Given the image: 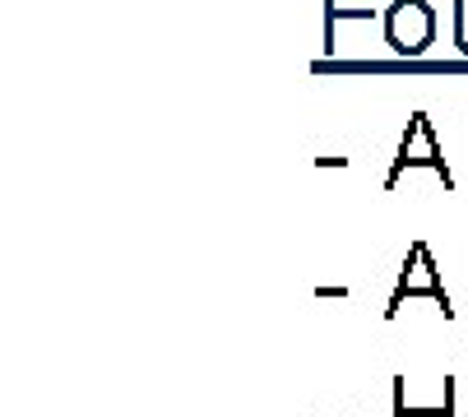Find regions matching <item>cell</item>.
Masks as SVG:
<instances>
[{
  "instance_id": "cell-1",
  "label": "cell",
  "mask_w": 468,
  "mask_h": 417,
  "mask_svg": "<svg viewBox=\"0 0 468 417\" xmlns=\"http://www.w3.org/2000/svg\"><path fill=\"white\" fill-rule=\"evenodd\" d=\"M409 297H431V302H436V311H441L445 320H454V315H459V311H454V302H450V293H445V283H441V273H436V255H431V246H427V241H413V251H409L404 269H399V283H394V293H389L385 320H394V315H399V306H404Z\"/></svg>"
},
{
  "instance_id": "cell-2",
  "label": "cell",
  "mask_w": 468,
  "mask_h": 417,
  "mask_svg": "<svg viewBox=\"0 0 468 417\" xmlns=\"http://www.w3.org/2000/svg\"><path fill=\"white\" fill-rule=\"evenodd\" d=\"M413 167H431V172L441 176V186L454 190V172H450L445 158H441V139H436L427 112H413V116H409V130H404V139H399V154H394V167H389L385 186L394 190V181H404Z\"/></svg>"
},
{
  "instance_id": "cell-3",
  "label": "cell",
  "mask_w": 468,
  "mask_h": 417,
  "mask_svg": "<svg viewBox=\"0 0 468 417\" xmlns=\"http://www.w3.org/2000/svg\"><path fill=\"white\" fill-rule=\"evenodd\" d=\"M385 42L399 56H422L436 37V10L427 0H389L385 5Z\"/></svg>"
},
{
  "instance_id": "cell-4",
  "label": "cell",
  "mask_w": 468,
  "mask_h": 417,
  "mask_svg": "<svg viewBox=\"0 0 468 417\" xmlns=\"http://www.w3.org/2000/svg\"><path fill=\"white\" fill-rule=\"evenodd\" d=\"M376 10L362 5V0H324V51H339V24L344 19H357L367 24Z\"/></svg>"
},
{
  "instance_id": "cell-5",
  "label": "cell",
  "mask_w": 468,
  "mask_h": 417,
  "mask_svg": "<svg viewBox=\"0 0 468 417\" xmlns=\"http://www.w3.org/2000/svg\"><path fill=\"white\" fill-rule=\"evenodd\" d=\"M454 412V376H445V399L441 408H404V380H394V417H450Z\"/></svg>"
},
{
  "instance_id": "cell-6",
  "label": "cell",
  "mask_w": 468,
  "mask_h": 417,
  "mask_svg": "<svg viewBox=\"0 0 468 417\" xmlns=\"http://www.w3.org/2000/svg\"><path fill=\"white\" fill-rule=\"evenodd\" d=\"M454 47L468 56V0H454Z\"/></svg>"
},
{
  "instance_id": "cell-7",
  "label": "cell",
  "mask_w": 468,
  "mask_h": 417,
  "mask_svg": "<svg viewBox=\"0 0 468 417\" xmlns=\"http://www.w3.org/2000/svg\"><path fill=\"white\" fill-rule=\"evenodd\" d=\"M315 297H320V302H344V297H353V293H348V288H315Z\"/></svg>"
}]
</instances>
